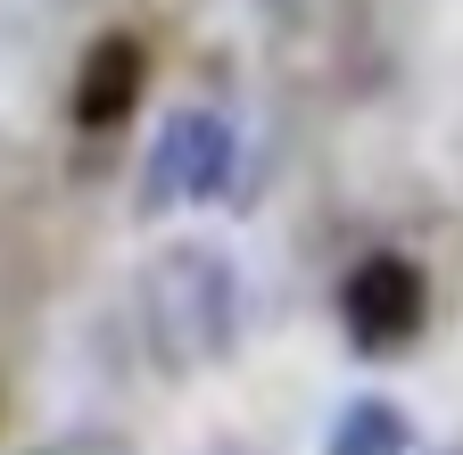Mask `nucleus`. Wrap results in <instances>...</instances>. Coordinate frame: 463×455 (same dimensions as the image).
Wrapping results in <instances>:
<instances>
[{
  "label": "nucleus",
  "mask_w": 463,
  "mask_h": 455,
  "mask_svg": "<svg viewBox=\"0 0 463 455\" xmlns=\"http://www.w3.org/2000/svg\"><path fill=\"white\" fill-rule=\"evenodd\" d=\"M232 331H241V273H232L223 249L207 241H174L149 257L141 273V339L149 356L183 381L199 365H215L232 348Z\"/></svg>",
  "instance_id": "f257e3e1"
},
{
  "label": "nucleus",
  "mask_w": 463,
  "mask_h": 455,
  "mask_svg": "<svg viewBox=\"0 0 463 455\" xmlns=\"http://www.w3.org/2000/svg\"><path fill=\"white\" fill-rule=\"evenodd\" d=\"M430 323V281L414 257H397V249H373L347 265L339 281V331H347V348L356 356H397V348H414Z\"/></svg>",
  "instance_id": "f03ea898"
},
{
  "label": "nucleus",
  "mask_w": 463,
  "mask_h": 455,
  "mask_svg": "<svg viewBox=\"0 0 463 455\" xmlns=\"http://www.w3.org/2000/svg\"><path fill=\"white\" fill-rule=\"evenodd\" d=\"M141 207H183V199H215L223 175H232V117L223 108H183L165 117V133L149 141V166H141Z\"/></svg>",
  "instance_id": "7ed1b4c3"
},
{
  "label": "nucleus",
  "mask_w": 463,
  "mask_h": 455,
  "mask_svg": "<svg viewBox=\"0 0 463 455\" xmlns=\"http://www.w3.org/2000/svg\"><path fill=\"white\" fill-rule=\"evenodd\" d=\"M149 91V42L141 33H99L83 50V67H75V91H67V117L83 133H116L141 108Z\"/></svg>",
  "instance_id": "20e7f679"
},
{
  "label": "nucleus",
  "mask_w": 463,
  "mask_h": 455,
  "mask_svg": "<svg viewBox=\"0 0 463 455\" xmlns=\"http://www.w3.org/2000/svg\"><path fill=\"white\" fill-rule=\"evenodd\" d=\"M323 455H414V414L389 397H347L323 431Z\"/></svg>",
  "instance_id": "39448f33"
},
{
  "label": "nucleus",
  "mask_w": 463,
  "mask_h": 455,
  "mask_svg": "<svg viewBox=\"0 0 463 455\" xmlns=\"http://www.w3.org/2000/svg\"><path fill=\"white\" fill-rule=\"evenodd\" d=\"M50 455H133V439H116V431H67Z\"/></svg>",
  "instance_id": "423d86ee"
},
{
  "label": "nucleus",
  "mask_w": 463,
  "mask_h": 455,
  "mask_svg": "<svg viewBox=\"0 0 463 455\" xmlns=\"http://www.w3.org/2000/svg\"><path fill=\"white\" fill-rule=\"evenodd\" d=\"M199 455H257V447H241V439H215V447H199Z\"/></svg>",
  "instance_id": "0eeeda50"
}]
</instances>
